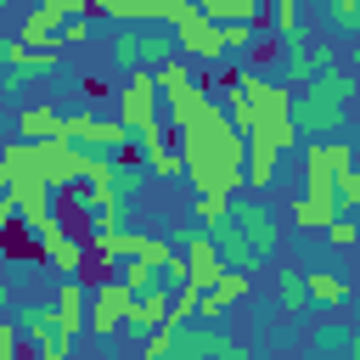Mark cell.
<instances>
[{"label":"cell","mask_w":360,"mask_h":360,"mask_svg":"<svg viewBox=\"0 0 360 360\" xmlns=\"http://www.w3.org/2000/svg\"><path fill=\"white\" fill-rule=\"evenodd\" d=\"M146 163H141V152H129V158H118V169H112V191H118V202H135L141 191H146Z\"/></svg>","instance_id":"7402d4cb"},{"label":"cell","mask_w":360,"mask_h":360,"mask_svg":"<svg viewBox=\"0 0 360 360\" xmlns=\"http://www.w3.org/2000/svg\"><path fill=\"white\" fill-rule=\"evenodd\" d=\"M281 84H287V90H309V84H315L309 34H304V39H292V45H281Z\"/></svg>","instance_id":"44dd1931"},{"label":"cell","mask_w":360,"mask_h":360,"mask_svg":"<svg viewBox=\"0 0 360 360\" xmlns=\"http://www.w3.org/2000/svg\"><path fill=\"white\" fill-rule=\"evenodd\" d=\"M118 281H124L129 292H152V287H158V264H141V259H124V264H118Z\"/></svg>","instance_id":"4dcf8cb0"},{"label":"cell","mask_w":360,"mask_h":360,"mask_svg":"<svg viewBox=\"0 0 360 360\" xmlns=\"http://www.w3.org/2000/svg\"><path fill=\"white\" fill-rule=\"evenodd\" d=\"M276 298H281V315L298 321L309 309V281H304V264H281L276 270Z\"/></svg>","instance_id":"ffe728a7"},{"label":"cell","mask_w":360,"mask_h":360,"mask_svg":"<svg viewBox=\"0 0 360 360\" xmlns=\"http://www.w3.org/2000/svg\"><path fill=\"white\" fill-rule=\"evenodd\" d=\"M0 202H6V191H0Z\"/></svg>","instance_id":"11a10c76"},{"label":"cell","mask_w":360,"mask_h":360,"mask_svg":"<svg viewBox=\"0 0 360 360\" xmlns=\"http://www.w3.org/2000/svg\"><path fill=\"white\" fill-rule=\"evenodd\" d=\"M287 338H292V332H287V326H264V343H270V349H281V343H287Z\"/></svg>","instance_id":"7dc6e473"},{"label":"cell","mask_w":360,"mask_h":360,"mask_svg":"<svg viewBox=\"0 0 360 360\" xmlns=\"http://www.w3.org/2000/svg\"><path fill=\"white\" fill-rule=\"evenodd\" d=\"M0 90H6V96H28V90H34V73H17V68H0Z\"/></svg>","instance_id":"7bdbcfd3"},{"label":"cell","mask_w":360,"mask_h":360,"mask_svg":"<svg viewBox=\"0 0 360 360\" xmlns=\"http://www.w3.org/2000/svg\"><path fill=\"white\" fill-rule=\"evenodd\" d=\"M225 28V51L231 56H259V28L253 22H219Z\"/></svg>","instance_id":"83f0119b"},{"label":"cell","mask_w":360,"mask_h":360,"mask_svg":"<svg viewBox=\"0 0 360 360\" xmlns=\"http://www.w3.org/2000/svg\"><path fill=\"white\" fill-rule=\"evenodd\" d=\"M326 242H332V248H360V214H338V219L326 225Z\"/></svg>","instance_id":"836d02e7"},{"label":"cell","mask_w":360,"mask_h":360,"mask_svg":"<svg viewBox=\"0 0 360 360\" xmlns=\"http://www.w3.org/2000/svg\"><path fill=\"white\" fill-rule=\"evenodd\" d=\"M11 135L17 141H51V135H62V112L51 101H22L11 118Z\"/></svg>","instance_id":"2e32d148"},{"label":"cell","mask_w":360,"mask_h":360,"mask_svg":"<svg viewBox=\"0 0 360 360\" xmlns=\"http://www.w3.org/2000/svg\"><path fill=\"white\" fill-rule=\"evenodd\" d=\"M6 141H11V129H6V124H0V146H6Z\"/></svg>","instance_id":"681fc988"},{"label":"cell","mask_w":360,"mask_h":360,"mask_svg":"<svg viewBox=\"0 0 360 360\" xmlns=\"http://www.w3.org/2000/svg\"><path fill=\"white\" fill-rule=\"evenodd\" d=\"M292 225L304 231V236H326V219H321V208H315V197H292Z\"/></svg>","instance_id":"f546056e"},{"label":"cell","mask_w":360,"mask_h":360,"mask_svg":"<svg viewBox=\"0 0 360 360\" xmlns=\"http://www.w3.org/2000/svg\"><path fill=\"white\" fill-rule=\"evenodd\" d=\"M197 321H202V326H219V321H225V298H219V292H202V309H197Z\"/></svg>","instance_id":"ee69618b"},{"label":"cell","mask_w":360,"mask_h":360,"mask_svg":"<svg viewBox=\"0 0 360 360\" xmlns=\"http://www.w3.org/2000/svg\"><path fill=\"white\" fill-rule=\"evenodd\" d=\"M208 236H214V248H219V259H225V270H248V276L259 270V253L248 248V236H242V231H236L231 219H225V225H214Z\"/></svg>","instance_id":"ac0fdd59"},{"label":"cell","mask_w":360,"mask_h":360,"mask_svg":"<svg viewBox=\"0 0 360 360\" xmlns=\"http://www.w3.org/2000/svg\"><path fill=\"white\" fill-rule=\"evenodd\" d=\"M338 214H360V169H349V174H338Z\"/></svg>","instance_id":"8d00e7d4"},{"label":"cell","mask_w":360,"mask_h":360,"mask_svg":"<svg viewBox=\"0 0 360 360\" xmlns=\"http://www.w3.org/2000/svg\"><path fill=\"white\" fill-rule=\"evenodd\" d=\"M231 225L248 236V248L259 253V264L276 259V248H281V225H276V214H270V197H231Z\"/></svg>","instance_id":"5b68a950"},{"label":"cell","mask_w":360,"mask_h":360,"mask_svg":"<svg viewBox=\"0 0 360 360\" xmlns=\"http://www.w3.org/2000/svg\"><path fill=\"white\" fill-rule=\"evenodd\" d=\"M304 281H309V304H321V309H343V304H349V281H343L332 264L304 270Z\"/></svg>","instance_id":"d6986e66"},{"label":"cell","mask_w":360,"mask_h":360,"mask_svg":"<svg viewBox=\"0 0 360 360\" xmlns=\"http://www.w3.org/2000/svg\"><path fill=\"white\" fill-rule=\"evenodd\" d=\"M309 90H321V96H332V101L354 107V96H360V79H354V73H343V68H332V73H321Z\"/></svg>","instance_id":"4316f807"},{"label":"cell","mask_w":360,"mask_h":360,"mask_svg":"<svg viewBox=\"0 0 360 360\" xmlns=\"http://www.w3.org/2000/svg\"><path fill=\"white\" fill-rule=\"evenodd\" d=\"M56 6H62L68 17H90V11H96V0H56Z\"/></svg>","instance_id":"bcb514c9"},{"label":"cell","mask_w":360,"mask_h":360,"mask_svg":"<svg viewBox=\"0 0 360 360\" xmlns=\"http://www.w3.org/2000/svg\"><path fill=\"white\" fill-rule=\"evenodd\" d=\"M135 152H141V163H146V174H152V180H180V174H186V163H180V152H174V129H169V124H163V129L135 135Z\"/></svg>","instance_id":"9c48e42d"},{"label":"cell","mask_w":360,"mask_h":360,"mask_svg":"<svg viewBox=\"0 0 360 360\" xmlns=\"http://www.w3.org/2000/svg\"><path fill=\"white\" fill-rule=\"evenodd\" d=\"M56 332L68 338V343H79L84 338V321H90V292H84V276H62V287H56Z\"/></svg>","instance_id":"30bf717a"},{"label":"cell","mask_w":360,"mask_h":360,"mask_svg":"<svg viewBox=\"0 0 360 360\" xmlns=\"http://www.w3.org/2000/svg\"><path fill=\"white\" fill-rule=\"evenodd\" d=\"M270 34H276V45L304 39V17H298V6H292V0H276V6H270Z\"/></svg>","instance_id":"d4e9b609"},{"label":"cell","mask_w":360,"mask_h":360,"mask_svg":"<svg viewBox=\"0 0 360 360\" xmlns=\"http://www.w3.org/2000/svg\"><path fill=\"white\" fill-rule=\"evenodd\" d=\"M84 39H90V17H68L56 34V45H84Z\"/></svg>","instance_id":"b9f144b4"},{"label":"cell","mask_w":360,"mask_h":360,"mask_svg":"<svg viewBox=\"0 0 360 360\" xmlns=\"http://www.w3.org/2000/svg\"><path fill=\"white\" fill-rule=\"evenodd\" d=\"M84 259H90V248H84L73 231H68L56 248H45V264H51V270H62V276H84Z\"/></svg>","instance_id":"603a6c76"},{"label":"cell","mask_w":360,"mask_h":360,"mask_svg":"<svg viewBox=\"0 0 360 360\" xmlns=\"http://www.w3.org/2000/svg\"><path fill=\"white\" fill-rule=\"evenodd\" d=\"M326 17L338 34H354V0H326Z\"/></svg>","instance_id":"60d3db41"},{"label":"cell","mask_w":360,"mask_h":360,"mask_svg":"<svg viewBox=\"0 0 360 360\" xmlns=\"http://www.w3.org/2000/svg\"><path fill=\"white\" fill-rule=\"evenodd\" d=\"M135 56H141L146 73H158L163 62H174V56H180L174 28H152V22H141V28H135Z\"/></svg>","instance_id":"e0dca14e"},{"label":"cell","mask_w":360,"mask_h":360,"mask_svg":"<svg viewBox=\"0 0 360 360\" xmlns=\"http://www.w3.org/2000/svg\"><path fill=\"white\" fill-rule=\"evenodd\" d=\"M191 219H197L202 231L225 225V219H231V197H197V202H191Z\"/></svg>","instance_id":"f1b7e54d"},{"label":"cell","mask_w":360,"mask_h":360,"mask_svg":"<svg viewBox=\"0 0 360 360\" xmlns=\"http://www.w3.org/2000/svg\"><path fill=\"white\" fill-rule=\"evenodd\" d=\"M112 96H118V118H124L135 135H146V129H163V124H169V118H163V96H158V73L135 68Z\"/></svg>","instance_id":"3957f363"},{"label":"cell","mask_w":360,"mask_h":360,"mask_svg":"<svg viewBox=\"0 0 360 360\" xmlns=\"http://www.w3.org/2000/svg\"><path fill=\"white\" fill-rule=\"evenodd\" d=\"M214 292H219V298H225V309H231V304H242V298L253 292V276H248V270H219Z\"/></svg>","instance_id":"1f68e13d"},{"label":"cell","mask_w":360,"mask_h":360,"mask_svg":"<svg viewBox=\"0 0 360 360\" xmlns=\"http://www.w3.org/2000/svg\"><path fill=\"white\" fill-rule=\"evenodd\" d=\"M270 6H276V0H270ZM292 6H298V0H292Z\"/></svg>","instance_id":"9f6ffc18"},{"label":"cell","mask_w":360,"mask_h":360,"mask_svg":"<svg viewBox=\"0 0 360 360\" xmlns=\"http://www.w3.org/2000/svg\"><path fill=\"white\" fill-rule=\"evenodd\" d=\"M0 68H17V73L45 79V73H56V68H62V45L34 51V45H22V39H0Z\"/></svg>","instance_id":"9a60e30c"},{"label":"cell","mask_w":360,"mask_h":360,"mask_svg":"<svg viewBox=\"0 0 360 360\" xmlns=\"http://www.w3.org/2000/svg\"><path fill=\"white\" fill-rule=\"evenodd\" d=\"M354 73H360V45H354Z\"/></svg>","instance_id":"816d5d0a"},{"label":"cell","mask_w":360,"mask_h":360,"mask_svg":"<svg viewBox=\"0 0 360 360\" xmlns=\"http://www.w3.org/2000/svg\"><path fill=\"white\" fill-rule=\"evenodd\" d=\"M22 298H17V276H0V315H11Z\"/></svg>","instance_id":"f6af8a7d"},{"label":"cell","mask_w":360,"mask_h":360,"mask_svg":"<svg viewBox=\"0 0 360 360\" xmlns=\"http://www.w3.org/2000/svg\"><path fill=\"white\" fill-rule=\"evenodd\" d=\"M186 281H191V264H186V253H174V259H169V264L158 270V287H169V292H180Z\"/></svg>","instance_id":"74e56055"},{"label":"cell","mask_w":360,"mask_h":360,"mask_svg":"<svg viewBox=\"0 0 360 360\" xmlns=\"http://www.w3.org/2000/svg\"><path fill=\"white\" fill-rule=\"evenodd\" d=\"M292 124H298L304 141H332V135L349 129V107L332 101V96H321V90H298V101H292Z\"/></svg>","instance_id":"8992f818"},{"label":"cell","mask_w":360,"mask_h":360,"mask_svg":"<svg viewBox=\"0 0 360 360\" xmlns=\"http://www.w3.org/2000/svg\"><path fill=\"white\" fill-rule=\"evenodd\" d=\"M248 191L253 197H270L276 191V174H281V152L264 141V135H248Z\"/></svg>","instance_id":"5bb4252c"},{"label":"cell","mask_w":360,"mask_h":360,"mask_svg":"<svg viewBox=\"0 0 360 360\" xmlns=\"http://www.w3.org/2000/svg\"><path fill=\"white\" fill-rule=\"evenodd\" d=\"M219 90H225V118H231V124H236L242 135H253V129H259V112H253V101H248V90H242L236 79H225Z\"/></svg>","instance_id":"cb8c5ba5"},{"label":"cell","mask_w":360,"mask_h":360,"mask_svg":"<svg viewBox=\"0 0 360 360\" xmlns=\"http://www.w3.org/2000/svg\"><path fill=\"white\" fill-rule=\"evenodd\" d=\"M135 259L163 270V264L174 259V236H163V231H135Z\"/></svg>","instance_id":"484cf974"},{"label":"cell","mask_w":360,"mask_h":360,"mask_svg":"<svg viewBox=\"0 0 360 360\" xmlns=\"http://www.w3.org/2000/svg\"><path fill=\"white\" fill-rule=\"evenodd\" d=\"M22 332H17V321L11 315H0V360H22Z\"/></svg>","instance_id":"f35d334b"},{"label":"cell","mask_w":360,"mask_h":360,"mask_svg":"<svg viewBox=\"0 0 360 360\" xmlns=\"http://www.w3.org/2000/svg\"><path fill=\"white\" fill-rule=\"evenodd\" d=\"M174 332H180V326H174V321H163V326L141 343V354H135V360H174Z\"/></svg>","instance_id":"d6a6232c"},{"label":"cell","mask_w":360,"mask_h":360,"mask_svg":"<svg viewBox=\"0 0 360 360\" xmlns=\"http://www.w3.org/2000/svg\"><path fill=\"white\" fill-rule=\"evenodd\" d=\"M208 360H253V349L242 343V338H231V332H219V343H214V354Z\"/></svg>","instance_id":"ab89813d"},{"label":"cell","mask_w":360,"mask_h":360,"mask_svg":"<svg viewBox=\"0 0 360 360\" xmlns=\"http://www.w3.org/2000/svg\"><path fill=\"white\" fill-rule=\"evenodd\" d=\"M34 146H39V174L56 191H73L84 180V146H73L68 135H51V141H34Z\"/></svg>","instance_id":"ba28073f"},{"label":"cell","mask_w":360,"mask_h":360,"mask_svg":"<svg viewBox=\"0 0 360 360\" xmlns=\"http://www.w3.org/2000/svg\"><path fill=\"white\" fill-rule=\"evenodd\" d=\"M62 22H68V11H62L56 0H39V6L17 22V39H22V45H34V51H51V45H56V34H62Z\"/></svg>","instance_id":"4fadbf2b"},{"label":"cell","mask_w":360,"mask_h":360,"mask_svg":"<svg viewBox=\"0 0 360 360\" xmlns=\"http://www.w3.org/2000/svg\"><path fill=\"white\" fill-rule=\"evenodd\" d=\"M309 360H321V354H309Z\"/></svg>","instance_id":"6f0895ef"},{"label":"cell","mask_w":360,"mask_h":360,"mask_svg":"<svg viewBox=\"0 0 360 360\" xmlns=\"http://www.w3.org/2000/svg\"><path fill=\"white\" fill-rule=\"evenodd\" d=\"M248 6H270V0H248Z\"/></svg>","instance_id":"f5cc1de1"},{"label":"cell","mask_w":360,"mask_h":360,"mask_svg":"<svg viewBox=\"0 0 360 360\" xmlns=\"http://www.w3.org/2000/svg\"><path fill=\"white\" fill-rule=\"evenodd\" d=\"M349 343H354L349 326H321L315 332V354H349Z\"/></svg>","instance_id":"d590c367"},{"label":"cell","mask_w":360,"mask_h":360,"mask_svg":"<svg viewBox=\"0 0 360 360\" xmlns=\"http://www.w3.org/2000/svg\"><path fill=\"white\" fill-rule=\"evenodd\" d=\"M169 309H174V292L169 287H152V292H135V309H129V326H124V338H135V343H146L163 321H169Z\"/></svg>","instance_id":"8fae6325"},{"label":"cell","mask_w":360,"mask_h":360,"mask_svg":"<svg viewBox=\"0 0 360 360\" xmlns=\"http://www.w3.org/2000/svg\"><path fill=\"white\" fill-rule=\"evenodd\" d=\"M174 39H180V56L186 62H202V68H219L231 51H225V28L219 22H208L202 11H186L180 22H174Z\"/></svg>","instance_id":"52a82bcc"},{"label":"cell","mask_w":360,"mask_h":360,"mask_svg":"<svg viewBox=\"0 0 360 360\" xmlns=\"http://www.w3.org/2000/svg\"><path fill=\"white\" fill-rule=\"evenodd\" d=\"M158 96H163V118H169V129H180V124L208 101L202 79H197V62H186V56L163 62V68H158Z\"/></svg>","instance_id":"7a4b0ae2"},{"label":"cell","mask_w":360,"mask_h":360,"mask_svg":"<svg viewBox=\"0 0 360 360\" xmlns=\"http://www.w3.org/2000/svg\"><path fill=\"white\" fill-rule=\"evenodd\" d=\"M107 51H112V62H118L124 73H135V68H141V56H135V28H118Z\"/></svg>","instance_id":"e575fe53"},{"label":"cell","mask_w":360,"mask_h":360,"mask_svg":"<svg viewBox=\"0 0 360 360\" xmlns=\"http://www.w3.org/2000/svg\"><path fill=\"white\" fill-rule=\"evenodd\" d=\"M298 158H304V191H309V197H326V191L338 186V174L360 169V163H354V141H349V135L304 141V146H298Z\"/></svg>","instance_id":"6da1fadb"},{"label":"cell","mask_w":360,"mask_h":360,"mask_svg":"<svg viewBox=\"0 0 360 360\" xmlns=\"http://www.w3.org/2000/svg\"><path fill=\"white\" fill-rule=\"evenodd\" d=\"M129 309H135V292H129L118 276H101V281L90 287V321H84V332H90L96 343H107V338H124V326H129Z\"/></svg>","instance_id":"277c9868"},{"label":"cell","mask_w":360,"mask_h":360,"mask_svg":"<svg viewBox=\"0 0 360 360\" xmlns=\"http://www.w3.org/2000/svg\"><path fill=\"white\" fill-rule=\"evenodd\" d=\"M354 34H360V0H354Z\"/></svg>","instance_id":"f907efd6"},{"label":"cell","mask_w":360,"mask_h":360,"mask_svg":"<svg viewBox=\"0 0 360 360\" xmlns=\"http://www.w3.org/2000/svg\"><path fill=\"white\" fill-rule=\"evenodd\" d=\"M343 360H360V332H354V343H349V354Z\"/></svg>","instance_id":"c3c4849f"},{"label":"cell","mask_w":360,"mask_h":360,"mask_svg":"<svg viewBox=\"0 0 360 360\" xmlns=\"http://www.w3.org/2000/svg\"><path fill=\"white\" fill-rule=\"evenodd\" d=\"M11 321H17V332H22L28 349H45L51 338H62V332H56V304H45V298H22V304L11 309Z\"/></svg>","instance_id":"7c38bea8"},{"label":"cell","mask_w":360,"mask_h":360,"mask_svg":"<svg viewBox=\"0 0 360 360\" xmlns=\"http://www.w3.org/2000/svg\"><path fill=\"white\" fill-rule=\"evenodd\" d=\"M6 6H11V0H0V11H6Z\"/></svg>","instance_id":"db71d44e"}]
</instances>
